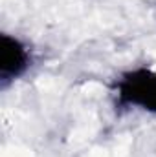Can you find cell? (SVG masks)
Masks as SVG:
<instances>
[{"mask_svg":"<svg viewBox=\"0 0 156 157\" xmlns=\"http://www.w3.org/2000/svg\"><path fill=\"white\" fill-rule=\"evenodd\" d=\"M116 106L156 115V64L136 66L114 80Z\"/></svg>","mask_w":156,"mask_h":157,"instance_id":"obj_1","label":"cell"},{"mask_svg":"<svg viewBox=\"0 0 156 157\" xmlns=\"http://www.w3.org/2000/svg\"><path fill=\"white\" fill-rule=\"evenodd\" d=\"M33 66V49L17 35H0V88L20 80Z\"/></svg>","mask_w":156,"mask_h":157,"instance_id":"obj_2","label":"cell"}]
</instances>
